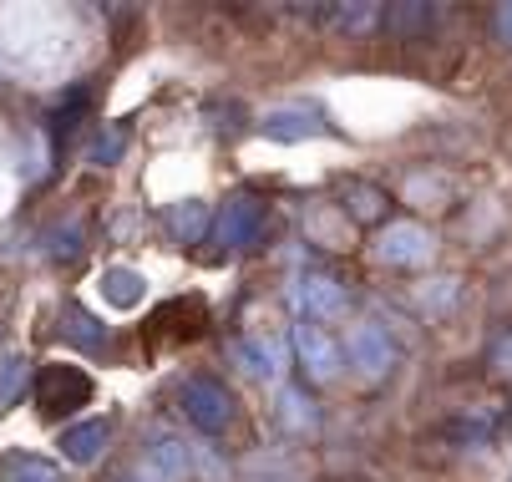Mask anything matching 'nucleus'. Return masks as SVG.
<instances>
[{"mask_svg":"<svg viewBox=\"0 0 512 482\" xmlns=\"http://www.w3.org/2000/svg\"><path fill=\"white\" fill-rule=\"evenodd\" d=\"M381 249H386L391 264H421V259H431V234L416 229V224H396Z\"/></svg>","mask_w":512,"mask_h":482,"instance_id":"7ed1b4c3","label":"nucleus"},{"mask_svg":"<svg viewBox=\"0 0 512 482\" xmlns=\"http://www.w3.org/2000/svg\"><path fill=\"white\" fill-rule=\"evenodd\" d=\"M497 36H502V41H512V6H502V11H497Z\"/></svg>","mask_w":512,"mask_h":482,"instance_id":"6e6552de","label":"nucleus"},{"mask_svg":"<svg viewBox=\"0 0 512 482\" xmlns=\"http://www.w3.org/2000/svg\"><path fill=\"white\" fill-rule=\"evenodd\" d=\"M183 406L193 411L203 427H224V417H229V411H224V396H218L213 386H193V391L183 396Z\"/></svg>","mask_w":512,"mask_h":482,"instance_id":"20e7f679","label":"nucleus"},{"mask_svg":"<svg viewBox=\"0 0 512 482\" xmlns=\"http://www.w3.org/2000/svg\"><path fill=\"white\" fill-rule=\"evenodd\" d=\"M102 432H107L102 422H92V427H82L77 437H71V442H66V452H71V457H92V452H97V442H102Z\"/></svg>","mask_w":512,"mask_h":482,"instance_id":"0eeeda50","label":"nucleus"},{"mask_svg":"<svg viewBox=\"0 0 512 482\" xmlns=\"http://www.w3.org/2000/svg\"><path fill=\"white\" fill-rule=\"evenodd\" d=\"M507 427H512V411H507Z\"/></svg>","mask_w":512,"mask_h":482,"instance_id":"1a4fd4ad","label":"nucleus"},{"mask_svg":"<svg viewBox=\"0 0 512 482\" xmlns=\"http://www.w3.org/2000/svg\"><path fill=\"white\" fill-rule=\"evenodd\" d=\"M300 346H305V361H310L320 376L335 371V361H330V340H325V335H310V330H305V335H300Z\"/></svg>","mask_w":512,"mask_h":482,"instance_id":"423d86ee","label":"nucleus"},{"mask_svg":"<svg viewBox=\"0 0 512 482\" xmlns=\"http://www.w3.org/2000/svg\"><path fill=\"white\" fill-rule=\"evenodd\" d=\"M87 396H92V381L77 366H46L36 376V411H41L46 422H61L66 411L87 406Z\"/></svg>","mask_w":512,"mask_h":482,"instance_id":"f257e3e1","label":"nucleus"},{"mask_svg":"<svg viewBox=\"0 0 512 482\" xmlns=\"http://www.w3.org/2000/svg\"><path fill=\"white\" fill-rule=\"evenodd\" d=\"M355 361L371 366V371H381V366L391 361V340H386L381 330H360V335H355Z\"/></svg>","mask_w":512,"mask_h":482,"instance_id":"39448f33","label":"nucleus"},{"mask_svg":"<svg viewBox=\"0 0 512 482\" xmlns=\"http://www.w3.org/2000/svg\"><path fill=\"white\" fill-rule=\"evenodd\" d=\"M198 330H203V300L193 295V300L163 305L148 325H142V340H148V346H178V340H188Z\"/></svg>","mask_w":512,"mask_h":482,"instance_id":"f03ea898","label":"nucleus"}]
</instances>
